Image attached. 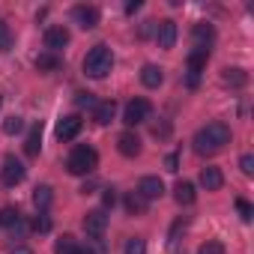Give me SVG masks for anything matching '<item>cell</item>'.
<instances>
[{
	"mask_svg": "<svg viewBox=\"0 0 254 254\" xmlns=\"http://www.w3.org/2000/svg\"><path fill=\"white\" fill-rule=\"evenodd\" d=\"M191 144H194V153H200V156H212V153H218V150H224V147L230 144V126L221 123V120L206 123L203 129H197V135H194Z\"/></svg>",
	"mask_w": 254,
	"mask_h": 254,
	"instance_id": "cell-1",
	"label": "cell"
},
{
	"mask_svg": "<svg viewBox=\"0 0 254 254\" xmlns=\"http://www.w3.org/2000/svg\"><path fill=\"white\" fill-rule=\"evenodd\" d=\"M111 69H114V54H111L108 45H96V48L87 51V57H84V72H87L90 78H105Z\"/></svg>",
	"mask_w": 254,
	"mask_h": 254,
	"instance_id": "cell-2",
	"label": "cell"
},
{
	"mask_svg": "<svg viewBox=\"0 0 254 254\" xmlns=\"http://www.w3.org/2000/svg\"><path fill=\"white\" fill-rule=\"evenodd\" d=\"M96 165H99V153H96L93 147H75L72 156L66 159V171L75 174V177H87V174H93Z\"/></svg>",
	"mask_w": 254,
	"mask_h": 254,
	"instance_id": "cell-3",
	"label": "cell"
},
{
	"mask_svg": "<svg viewBox=\"0 0 254 254\" xmlns=\"http://www.w3.org/2000/svg\"><path fill=\"white\" fill-rule=\"evenodd\" d=\"M150 114H153V105L147 99H132L129 105H126V111H123V123L126 126H138V123L150 120Z\"/></svg>",
	"mask_w": 254,
	"mask_h": 254,
	"instance_id": "cell-4",
	"label": "cell"
},
{
	"mask_svg": "<svg viewBox=\"0 0 254 254\" xmlns=\"http://www.w3.org/2000/svg\"><path fill=\"white\" fill-rule=\"evenodd\" d=\"M0 180H3V186H18L24 180V165L15 159V156H6L3 159V168H0Z\"/></svg>",
	"mask_w": 254,
	"mask_h": 254,
	"instance_id": "cell-5",
	"label": "cell"
},
{
	"mask_svg": "<svg viewBox=\"0 0 254 254\" xmlns=\"http://www.w3.org/2000/svg\"><path fill=\"white\" fill-rule=\"evenodd\" d=\"M177 36H180V30H177V21L165 18V21H159V24H156V42H159V48L171 51V48L177 45Z\"/></svg>",
	"mask_w": 254,
	"mask_h": 254,
	"instance_id": "cell-6",
	"label": "cell"
},
{
	"mask_svg": "<svg viewBox=\"0 0 254 254\" xmlns=\"http://www.w3.org/2000/svg\"><path fill=\"white\" fill-rule=\"evenodd\" d=\"M105 227H108V215H105V209H90V212L84 215V230H87L90 239H99V236L105 233Z\"/></svg>",
	"mask_w": 254,
	"mask_h": 254,
	"instance_id": "cell-7",
	"label": "cell"
},
{
	"mask_svg": "<svg viewBox=\"0 0 254 254\" xmlns=\"http://www.w3.org/2000/svg\"><path fill=\"white\" fill-rule=\"evenodd\" d=\"M72 21L81 27V30H93L99 24V9L96 6H75L72 9Z\"/></svg>",
	"mask_w": 254,
	"mask_h": 254,
	"instance_id": "cell-8",
	"label": "cell"
},
{
	"mask_svg": "<svg viewBox=\"0 0 254 254\" xmlns=\"http://www.w3.org/2000/svg\"><path fill=\"white\" fill-rule=\"evenodd\" d=\"M138 194H141L144 200H159V197L165 194V183H162L159 177H144V180L138 183Z\"/></svg>",
	"mask_w": 254,
	"mask_h": 254,
	"instance_id": "cell-9",
	"label": "cell"
},
{
	"mask_svg": "<svg viewBox=\"0 0 254 254\" xmlns=\"http://www.w3.org/2000/svg\"><path fill=\"white\" fill-rule=\"evenodd\" d=\"M81 126H84V120L81 117H63L60 123H57V138L60 141H72V138H78V132H81Z\"/></svg>",
	"mask_w": 254,
	"mask_h": 254,
	"instance_id": "cell-10",
	"label": "cell"
},
{
	"mask_svg": "<svg viewBox=\"0 0 254 254\" xmlns=\"http://www.w3.org/2000/svg\"><path fill=\"white\" fill-rule=\"evenodd\" d=\"M69 45V30L66 27H48L45 30V48L51 51V54H57L60 48H66Z\"/></svg>",
	"mask_w": 254,
	"mask_h": 254,
	"instance_id": "cell-11",
	"label": "cell"
},
{
	"mask_svg": "<svg viewBox=\"0 0 254 254\" xmlns=\"http://www.w3.org/2000/svg\"><path fill=\"white\" fill-rule=\"evenodd\" d=\"M117 150H120L123 156L135 159V156H141V138H138L135 132H123V135L117 138Z\"/></svg>",
	"mask_w": 254,
	"mask_h": 254,
	"instance_id": "cell-12",
	"label": "cell"
},
{
	"mask_svg": "<svg viewBox=\"0 0 254 254\" xmlns=\"http://www.w3.org/2000/svg\"><path fill=\"white\" fill-rule=\"evenodd\" d=\"M200 186H203L206 191H218V189L224 186V174H221V168L206 165V168L200 171Z\"/></svg>",
	"mask_w": 254,
	"mask_h": 254,
	"instance_id": "cell-13",
	"label": "cell"
},
{
	"mask_svg": "<svg viewBox=\"0 0 254 254\" xmlns=\"http://www.w3.org/2000/svg\"><path fill=\"white\" fill-rule=\"evenodd\" d=\"M191 36H194V51H206V54H209V45H212V39H215V30H212L209 24H197Z\"/></svg>",
	"mask_w": 254,
	"mask_h": 254,
	"instance_id": "cell-14",
	"label": "cell"
},
{
	"mask_svg": "<svg viewBox=\"0 0 254 254\" xmlns=\"http://www.w3.org/2000/svg\"><path fill=\"white\" fill-rule=\"evenodd\" d=\"M162 81H165V75H162V69H159L156 63H147V66L141 69V84H144V87L156 90V87H162Z\"/></svg>",
	"mask_w": 254,
	"mask_h": 254,
	"instance_id": "cell-15",
	"label": "cell"
},
{
	"mask_svg": "<svg viewBox=\"0 0 254 254\" xmlns=\"http://www.w3.org/2000/svg\"><path fill=\"white\" fill-rule=\"evenodd\" d=\"M221 81H224L227 87H245V84H248V72L239 69V66H227V69L221 72Z\"/></svg>",
	"mask_w": 254,
	"mask_h": 254,
	"instance_id": "cell-16",
	"label": "cell"
},
{
	"mask_svg": "<svg viewBox=\"0 0 254 254\" xmlns=\"http://www.w3.org/2000/svg\"><path fill=\"white\" fill-rule=\"evenodd\" d=\"M114 114H117V105H114V99H108V102H99V105L93 108V117H96V123H99V126H108V123L114 120Z\"/></svg>",
	"mask_w": 254,
	"mask_h": 254,
	"instance_id": "cell-17",
	"label": "cell"
},
{
	"mask_svg": "<svg viewBox=\"0 0 254 254\" xmlns=\"http://www.w3.org/2000/svg\"><path fill=\"white\" fill-rule=\"evenodd\" d=\"M174 197H177V203L180 206H189V203H194V197H197V191H194V186L191 183H177V189H174Z\"/></svg>",
	"mask_w": 254,
	"mask_h": 254,
	"instance_id": "cell-18",
	"label": "cell"
},
{
	"mask_svg": "<svg viewBox=\"0 0 254 254\" xmlns=\"http://www.w3.org/2000/svg\"><path fill=\"white\" fill-rule=\"evenodd\" d=\"M24 150H27V156H39V150H42V126L36 123L33 129L27 132V141H24Z\"/></svg>",
	"mask_w": 254,
	"mask_h": 254,
	"instance_id": "cell-19",
	"label": "cell"
},
{
	"mask_svg": "<svg viewBox=\"0 0 254 254\" xmlns=\"http://www.w3.org/2000/svg\"><path fill=\"white\" fill-rule=\"evenodd\" d=\"M126 212H129V215H144L147 212V200L138 191H129V194H126Z\"/></svg>",
	"mask_w": 254,
	"mask_h": 254,
	"instance_id": "cell-20",
	"label": "cell"
},
{
	"mask_svg": "<svg viewBox=\"0 0 254 254\" xmlns=\"http://www.w3.org/2000/svg\"><path fill=\"white\" fill-rule=\"evenodd\" d=\"M51 200H54L51 186H36V189H33V203L39 206V212H45V209L51 206Z\"/></svg>",
	"mask_w": 254,
	"mask_h": 254,
	"instance_id": "cell-21",
	"label": "cell"
},
{
	"mask_svg": "<svg viewBox=\"0 0 254 254\" xmlns=\"http://www.w3.org/2000/svg\"><path fill=\"white\" fill-rule=\"evenodd\" d=\"M75 251H78V242H75L72 233H63V236L54 242V254H75Z\"/></svg>",
	"mask_w": 254,
	"mask_h": 254,
	"instance_id": "cell-22",
	"label": "cell"
},
{
	"mask_svg": "<svg viewBox=\"0 0 254 254\" xmlns=\"http://www.w3.org/2000/svg\"><path fill=\"white\" fill-rule=\"evenodd\" d=\"M36 69L39 72H54V69H60V57L57 54H39L36 57Z\"/></svg>",
	"mask_w": 254,
	"mask_h": 254,
	"instance_id": "cell-23",
	"label": "cell"
},
{
	"mask_svg": "<svg viewBox=\"0 0 254 254\" xmlns=\"http://www.w3.org/2000/svg\"><path fill=\"white\" fill-rule=\"evenodd\" d=\"M123 254H147V242L141 236H132L129 242H126V251Z\"/></svg>",
	"mask_w": 254,
	"mask_h": 254,
	"instance_id": "cell-24",
	"label": "cell"
},
{
	"mask_svg": "<svg viewBox=\"0 0 254 254\" xmlns=\"http://www.w3.org/2000/svg\"><path fill=\"white\" fill-rule=\"evenodd\" d=\"M21 129H24V120H21V117H6V120H3V132H6V135H18Z\"/></svg>",
	"mask_w": 254,
	"mask_h": 254,
	"instance_id": "cell-25",
	"label": "cell"
},
{
	"mask_svg": "<svg viewBox=\"0 0 254 254\" xmlns=\"http://www.w3.org/2000/svg\"><path fill=\"white\" fill-rule=\"evenodd\" d=\"M18 218H21V215H18V209H12V206L0 209V224H3V227H12V224H15Z\"/></svg>",
	"mask_w": 254,
	"mask_h": 254,
	"instance_id": "cell-26",
	"label": "cell"
},
{
	"mask_svg": "<svg viewBox=\"0 0 254 254\" xmlns=\"http://www.w3.org/2000/svg\"><path fill=\"white\" fill-rule=\"evenodd\" d=\"M236 209H239V218H242V221H251V218H254V206H251L245 197L236 200Z\"/></svg>",
	"mask_w": 254,
	"mask_h": 254,
	"instance_id": "cell-27",
	"label": "cell"
},
{
	"mask_svg": "<svg viewBox=\"0 0 254 254\" xmlns=\"http://www.w3.org/2000/svg\"><path fill=\"white\" fill-rule=\"evenodd\" d=\"M197 254H224V245L215 242V239H209V242H203V245L197 248Z\"/></svg>",
	"mask_w": 254,
	"mask_h": 254,
	"instance_id": "cell-28",
	"label": "cell"
},
{
	"mask_svg": "<svg viewBox=\"0 0 254 254\" xmlns=\"http://www.w3.org/2000/svg\"><path fill=\"white\" fill-rule=\"evenodd\" d=\"M75 105H78V108H96L99 102H96L93 93H78V96H75Z\"/></svg>",
	"mask_w": 254,
	"mask_h": 254,
	"instance_id": "cell-29",
	"label": "cell"
},
{
	"mask_svg": "<svg viewBox=\"0 0 254 254\" xmlns=\"http://www.w3.org/2000/svg\"><path fill=\"white\" fill-rule=\"evenodd\" d=\"M33 230H36V233H48V230H51V218H48L45 212H39L36 221H33Z\"/></svg>",
	"mask_w": 254,
	"mask_h": 254,
	"instance_id": "cell-30",
	"label": "cell"
},
{
	"mask_svg": "<svg viewBox=\"0 0 254 254\" xmlns=\"http://www.w3.org/2000/svg\"><path fill=\"white\" fill-rule=\"evenodd\" d=\"M239 171H242L245 177H251V174H254V156H251V153H245V156L239 159Z\"/></svg>",
	"mask_w": 254,
	"mask_h": 254,
	"instance_id": "cell-31",
	"label": "cell"
},
{
	"mask_svg": "<svg viewBox=\"0 0 254 254\" xmlns=\"http://www.w3.org/2000/svg\"><path fill=\"white\" fill-rule=\"evenodd\" d=\"M9 45H12V36H9V30H6V24L0 21V51H9Z\"/></svg>",
	"mask_w": 254,
	"mask_h": 254,
	"instance_id": "cell-32",
	"label": "cell"
},
{
	"mask_svg": "<svg viewBox=\"0 0 254 254\" xmlns=\"http://www.w3.org/2000/svg\"><path fill=\"white\" fill-rule=\"evenodd\" d=\"M165 171H168V174H177V171H180V156H177V153L165 156Z\"/></svg>",
	"mask_w": 254,
	"mask_h": 254,
	"instance_id": "cell-33",
	"label": "cell"
},
{
	"mask_svg": "<svg viewBox=\"0 0 254 254\" xmlns=\"http://www.w3.org/2000/svg\"><path fill=\"white\" fill-rule=\"evenodd\" d=\"M153 135H156V138H168V135H171V126H168V123L153 126Z\"/></svg>",
	"mask_w": 254,
	"mask_h": 254,
	"instance_id": "cell-34",
	"label": "cell"
},
{
	"mask_svg": "<svg viewBox=\"0 0 254 254\" xmlns=\"http://www.w3.org/2000/svg\"><path fill=\"white\" fill-rule=\"evenodd\" d=\"M9 230H12V236H18V239H21V236H24V233H27V224H24V221H21V218H18V221H15V224H12V227H9Z\"/></svg>",
	"mask_w": 254,
	"mask_h": 254,
	"instance_id": "cell-35",
	"label": "cell"
},
{
	"mask_svg": "<svg viewBox=\"0 0 254 254\" xmlns=\"http://www.w3.org/2000/svg\"><path fill=\"white\" fill-rule=\"evenodd\" d=\"M102 203H105V206H114V203H117V194H114V189H105V194H102Z\"/></svg>",
	"mask_w": 254,
	"mask_h": 254,
	"instance_id": "cell-36",
	"label": "cell"
},
{
	"mask_svg": "<svg viewBox=\"0 0 254 254\" xmlns=\"http://www.w3.org/2000/svg\"><path fill=\"white\" fill-rule=\"evenodd\" d=\"M180 230H186V221H183V218H180V221H177V224L171 227V242H174V239L180 236Z\"/></svg>",
	"mask_w": 254,
	"mask_h": 254,
	"instance_id": "cell-37",
	"label": "cell"
},
{
	"mask_svg": "<svg viewBox=\"0 0 254 254\" xmlns=\"http://www.w3.org/2000/svg\"><path fill=\"white\" fill-rule=\"evenodd\" d=\"M141 9V0H132V3H126V12H129V15H135Z\"/></svg>",
	"mask_w": 254,
	"mask_h": 254,
	"instance_id": "cell-38",
	"label": "cell"
},
{
	"mask_svg": "<svg viewBox=\"0 0 254 254\" xmlns=\"http://www.w3.org/2000/svg\"><path fill=\"white\" fill-rule=\"evenodd\" d=\"M153 30H156V21H147V24H144V27H141V36H150V33H153Z\"/></svg>",
	"mask_w": 254,
	"mask_h": 254,
	"instance_id": "cell-39",
	"label": "cell"
},
{
	"mask_svg": "<svg viewBox=\"0 0 254 254\" xmlns=\"http://www.w3.org/2000/svg\"><path fill=\"white\" fill-rule=\"evenodd\" d=\"M12 254H33L30 248H12Z\"/></svg>",
	"mask_w": 254,
	"mask_h": 254,
	"instance_id": "cell-40",
	"label": "cell"
},
{
	"mask_svg": "<svg viewBox=\"0 0 254 254\" xmlns=\"http://www.w3.org/2000/svg\"><path fill=\"white\" fill-rule=\"evenodd\" d=\"M75 254H90V251H81V248H78V251H75Z\"/></svg>",
	"mask_w": 254,
	"mask_h": 254,
	"instance_id": "cell-41",
	"label": "cell"
},
{
	"mask_svg": "<svg viewBox=\"0 0 254 254\" xmlns=\"http://www.w3.org/2000/svg\"><path fill=\"white\" fill-rule=\"evenodd\" d=\"M0 102H3V99H0Z\"/></svg>",
	"mask_w": 254,
	"mask_h": 254,
	"instance_id": "cell-42",
	"label": "cell"
}]
</instances>
